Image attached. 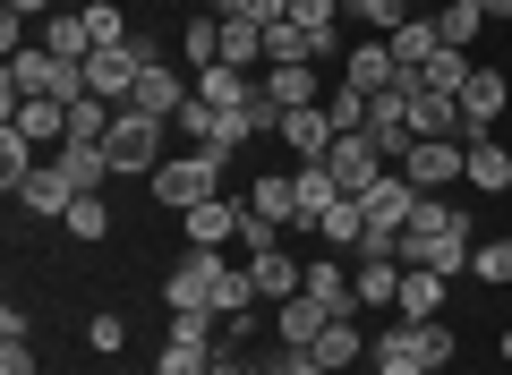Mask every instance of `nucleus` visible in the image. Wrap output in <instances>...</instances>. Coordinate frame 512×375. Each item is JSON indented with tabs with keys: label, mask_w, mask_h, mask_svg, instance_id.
<instances>
[{
	"label": "nucleus",
	"mask_w": 512,
	"mask_h": 375,
	"mask_svg": "<svg viewBox=\"0 0 512 375\" xmlns=\"http://www.w3.org/2000/svg\"><path fill=\"white\" fill-rule=\"evenodd\" d=\"M188 94H197V86H188V77L171 69V60H146V77H137V94H128L120 111H146V120H171V111H180Z\"/></svg>",
	"instance_id": "obj_8"
},
{
	"label": "nucleus",
	"mask_w": 512,
	"mask_h": 375,
	"mask_svg": "<svg viewBox=\"0 0 512 375\" xmlns=\"http://www.w3.org/2000/svg\"><path fill=\"white\" fill-rule=\"evenodd\" d=\"M0 375H35V350H26V333H0Z\"/></svg>",
	"instance_id": "obj_42"
},
{
	"label": "nucleus",
	"mask_w": 512,
	"mask_h": 375,
	"mask_svg": "<svg viewBox=\"0 0 512 375\" xmlns=\"http://www.w3.org/2000/svg\"><path fill=\"white\" fill-rule=\"evenodd\" d=\"M180 231H188V248H231L239 239V197H205L197 214H180Z\"/></svg>",
	"instance_id": "obj_15"
},
{
	"label": "nucleus",
	"mask_w": 512,
	"mask_h": 375,
	"mask_svg": "<svg viewBox=\"0 0 512 375\" xmlns=\"http://www.w3.org/2000/svg\"><path fill=\"white\" fill-rule=\"evenodd\" d=\"M248 214H265V222H282V231H299V188H291V171L248 179Z\"/></svg>",
	"instance_id": "obj_17"
},
{
	"label": "nucleus",
	"mask_w": 512,
	"mask_h": 375,
	"mask_svg": "<svg viewBox=\"0 0 512 375\" xmlns=\"http://www.w3.org/2000/svg\"><path fill=\"white\" fill-rule=\"evenodd\" d=\"M60 231H69V239H86V248H94V239H111V205H103V188H86V197H77L69 214H60Z\"/></svg>",
	"instance_id": "obj_28"
},
{
	"label": "nucleus",
	"mask_w": 512,
	"mask_h": 375,
	"mask_svg": "<svg viewBox=\"0 0 512 375\" xmlns=\"http://www.w3.org/2000/svg\"><path fill=\"white\" fill-rule=\"evenodd\" d=\"M470 273H478L487 290H512V239H478V248H470Z\"/></svg>",
	"instance_id": "obj_36"
},
{
	"label": "nucleus",
	"mask_w": 512,
	"mask_h": 375,
	"mask_svg": "<svg viewBox=\"0 0 512 375\" xmlns=\"http://www.w3.org/2000/svg\"><path fill=\"white\" fill-rule=\"evenodd\" d=\"M180 52H188V69H214V60H222V18H214V9L180 26Z\"/></svg>",
	"instance_id": "obj_31"
},
{
	"label": "nucleus",
	"mask_w": 512,
	"mask_h": 375,
	"mask_svg": "<svg viewBox=\"0 0 512 375\" xmlns=\"http://www.w3.org/2000/svg\"><path fill=\"white\" fill-rule=\"evenodd\" d=\"M26 171H35V137L18 120H0V188H18Z\"/></svg>",
	"instance_id": "obj_32"
},
{
	"label": "nucleus",
	"mask_w": 512,
	"mask_h": 375,
	"mask_svg": "<svg viewBox=\"0 0 512 375\" xmlns=\"http://www.w3.org/2000/svg\"><path fill=\"white\" fill-rule=\"evenodd\" d=\"M495 350H504V358H512V324H504V333H495Z\"/></svg>",
	"instance_id": "obj_48"
},
{
	"label": "nucleus",
	"mask_w": 512,
	"mask_h": 375,
	"mask_svg": "<svg viewBox=\"0 0 512 375\" xmlns=\"http://www.w3.org/2000/svg\"><path fill=\"white\" fill-rule=\"evenodd\" d=\"M256 86H265V103H274V111H308V103H325V86H316V60H282V69H265Z\"/></svg>",
	"instance_id": "obj_12"
},
{
	"label": "nucleus",
	"mask_w": 512,
	"mask_h": 375,
	"mask_svg": "<svg viewBox=\"0 0 512 375\" xmlns=\"http://www.w3.org/2000/svg\"><path fill=\"white\" fill-rule=\"evenodd\" d=\"M214 333H231L214 307H171V341H188V350H214Z\"/></svg>",
	"instance_id": "obj_33"
},
{
	"label": "nucleus",
	"mask_w": 512,
	"mask_h": 375,
	"mask_svg": "<svg viewBox=\"0 0 512 375\" xmlns=\"http://www.w3.org/2000/svg\"><path fill=\"white\" fill-rule=\"evenodd\" d=\"M197 94H205L214 111H248V103H256V77L231 69V60H214V69H197Z\"/></svg>",
	"instance_id": "obj_20"
},
{
	"label": "nucleus",
	"mask_w": 512,
	"mask_h": 375,
	"mask_svg": "<svg viewBox=\"0 0 512 375\" xmlns=\"http://www.w3.org/2000/svg\"><path fill=\"white\" fill-rule=\"evenodd\" d=\"M367 350H393V358H419V367H453V350H461V341H453V324H436V316H427V324H384V333L376 341H367Z\"/></svg>",
	"instance_id": "obj_5"
},
{
	"label": "nucleus",
	"mask_w": 512,
	"mask_h": 375,
	"mask_svg": "<svg viewBox=\"0 0 512 375\" xmlns=\"http://www.w3.org/2000/svg\"><path fill=\"white\" fill-rule=\"evenodd\" d=\"M299 290H308L316 307H333V316H359V282H350L333 256H308V273H299Z\"/></svg>",
	"instance_id": "obj_14"
},
{
	"label": "nucleus",
	"mask_w": 512,
	"mask_h": 375,
	"mask_svg": "<svg viewBox=\"0 0 512 375\" xmlns=\"http://www.w3.org/2000/svg\"><path fill=\"white\" fill-rule=\"evenodd\" d=\"M436 35L453 43V52H470V43L487 35V9H478V0H453V9H436Z\"/></svg>",
	"instance_id": "obj_29"
},
{
	"label": "nucleus",
	"mask_w": 512,
	"mask_h": 375,
	"mask_svg": "<svg viewBox=\"0 0 512 375\" xmlns=\"http://www.w3.org/2000/svg\"><path fill=\"white\" fill-rule=\"evenodd\" d=\"M367 367H376V375H436V367H419V358H393V350H367Z\"/></svg>",
	"instance_id": "obj_44"
},
{
	"label": "nucleus",
	"mask_w": 512,
	"mask_h": 375,
	"mask_svg": "<svg viewBox=\"0 0 512 375\" xmlns=\"http://www.w3.org/2000/svg\"><path fill=\"white\" fill-rule=\"evenodd\" d=\"M60 171H69L77 179V188H103V179H120V171H111V154H103V145H60Z\"/></svg>",
	"instance_id": "obj_30"
},
{
	"label": "nucleus",
	"mask_w": 512,
	"mask_h": 375,
	"mask_svg": "<svg viewBox=\"0 0 512 375\" xmlns=\"http://www.w3.org/2000/svg\"><path fill=\"white\" fill-rule=\"evenodd\" d=\"M265 375H325V358L316 350H282V358H265Z\"/></svg>",
	"instance_id": "obj_43"
},
{
	"label": "nucleus",
	"mask_w": 512,
	"mask_h": 375,
	"mask_svg": "<svg viewBox=\"0 0 512 375\" xmlns=\"http://www.w3.org/2000/svg\"><path fill=\"white\" fill-rule=\"evenodd\" d=\"M239 248H248V256H265V248H282V222H265V214H248V197H239Z\"/></svg>",
	"instance_id": "obj_40"
},
{
	"label": "nucleus",
	"mask_w": 512,
	"mask_h": 375,
	"mask_svg": "<svg viewBox=\"0 0 512 375\" xmlns=\"http://www.w3.org/2000/svg\"><path fill=\"white\" fill-rule=\"evenodd\" d=\"M222 60H231V69H256V60H265V26L222 18Z\"/></svg>",
	"instance_id": "obj_34"
},
{
	"label": "nucleus",
	"mask_w": 512,
	"mask_h": 375,
	"mask_svg": "<svg viewBox=\"0 0 512 375\" xmlns=\"http://www.w3.org/2000/svg\"><path fill=\"white\" fill-rule=\"evenodd\" d=\"M146 60H154V43H111V52H86V94H103V103H128L137 94V77H146Z\"/></svg>",
	"instance_id": "obj_4"
},
{
	"label": "nucleus",
	"mask_w": 512,
	"mask_h": 375,
	"mask_svg": "<svg viewBox=\"0 0 512 375\" xmlns=\"http://www.w3.org/2000/svg\"><path fill=\"white\" fill-rule=\"evenodd\" d=\"M325 171H333V188H342V197H367V188H376V179L393 171V162L376 154V137H333Z\"/></svg>",
	"instance_id": "obj_6"
},
{
	"label": "nucleus",
	"mask_w": 512,
	"mask_h": 375,
	"mask_svg": "<svg viewBox=\"0 0 512 375\" xmlns=\"http://www.w3.org/2000/svg\"><path fill=\"white\" fill-rule=\"evenodd\" d=\"M163 128L171 120H146V111H120V128H111V137H103V154H111V171H120V179H154V171H163Z\"/></svg>",
	"instance_id": "obj_3"
},
{
	"label": "nucleus",
	"mask_w": 512,
	"mask_h": 375,
	"mask_svg": "<svg viewBox=\"0 0 512 375\" xmlns=\"http://www.w3.org/2000/svg\"><path fill=\"white\" fill-rule=\"evenodd\" d=\"M154 375H214V350H188V341H163Z\"/></svg>",
	"instance_id": "obj_39"
},
{
	"label": "nucleus",
	"mask_w": 512,
	"mask_h": 375,
	"mask_svg": "<svg viewBox=\"0 0 512 375\" xmlns=\"http://www.w3.org/2000/svg\"><path fill=\"white\" fill-rule=\"evenodd\" d=\"M43 52H60V60H86V52H94V35H86V9H52V18H43Z\"/></svg>",
	"instance_id": "obj_24"
},
{
	"label": "nucleus",
	"mask_w": 512,
	"mask_h": 375,
	"mask_svg": "<svg viewBox=\"0 0 512 375\" xmlns=\"http://www.w3.org/2000/svg\"><path fill=\"white\" fill-rule=\"evenodd\" d=\"M393 171H402L410 188H427V197H444V188H470V145H453V137H410V154L393 162Z\"/></svg>",
	"instance_id": "obj_2"
},
{
	"label": "nucleus",
	"mask_w": 512,
	"mask_h": 375,
	"mask_svg": "<svg viewBox=\"0 0 512 375\" xmlns=\"http://www.w3.org/2000/svg\"><path fill=\"white\" fill-rule=\"evenodd\" d=\"M504 103H512V77L504 69H470V86H461V120H470V137H495Z\"/></svg>",
	"instance_id": "obj_9"
},
{
	"label": "nucleus",
	"mask_w": 512,
	"mask_h": 375,
	"mask_svg": "<svg viewBox=\"0 0 512 375\" xmlns=\"http://www.w3.org/2000/svg\"><path fill=\"white\" fill-rule=\"evenodd\" d=\"M478 9H487V18H495V26H512V0H478Z\"/></svg>",
	"instance_id": "obj_47"
},
{
	"label": "nucleus",
	"mask_w": 512,
	"mask_h": 375,
	"mask_svg": "<svg viewBox=\"0 0 512 375\" xmlns=\"http://www.w3.org/2000/svg\"><path fill=\"white\" fill-rule=\"evenodd\" d=\"M282 350H316V333H325V324H333V307H316L308 299V290H299V299H282Z\"/></svg>",
	"instance_id": "obj_21"
},
{
	"label": "nucleus",
	"mask_w": 512,
	"mask_h": 375,
	"mask_svg": "<svg viewBox=\"0 0 512 375\" xmlns=\"http://www.w3.org/2000/svg\"><path fill=\"white\" fill-rule=\"evenodd\" d=\"M350 282H359V307H393L402 299V256H359Z\"/></svg>",
	"instance_id": "obj_22"
},
{
	"label": "nucleus",
	"mask_w": 512,
	"mask_h": 375,
	"mask_svg": "<svg viewBox=\"0 0 512 375\" xmlns=\"http://www.w3.org/2000/svg\"><path fill=\"white\" fill-rule=\"evenodd\" d=\"M274 137L291 145V162H325L342 128H333V111H325V103H308V111H282V128H274Z\"/></svg>",
	"instance_id": "obj_10"
},
{
	"label": "nucleus",
	"mask_w": 512,
	"mask_h": 375,
	"mask_svg": "<svg viewBox=\"0 0 512 375\" xmlns=\"http://www.w3.org/2000/svg\"><path fill=\"white\" fill-rule=\"evenodd\" d=\"M316 239H325V248H359V239H367V214H359V197H342V205H333V214L316 222Z\"/></svg>",
	"instance_id": "obj_35"
},
{
	"label": "nucleus",
	"mask_w": 512,
	"mask_h": 375,
	"mask_svg": "<svg viewBox=\"0 0 512 375\" xmlns=\"http://www.w3.org/2000/svg\"><path fill=\"white\" fill-rule=\"evenodd\" d=\"M86 35H94V52L128 43V18H120V0H86Z\"/></svg>",
	"instance_id": "obj_37"
},
{
	"label": "nucleus",
	"mask_w": 512,
	"mask_h": 375,
	"mask_svg": "<svg viewBox=\"0 0 512 375\" xmlns=\"http://www.w3.org/2000/svg\"><path fill=\"white\" fill-rule=\"evenodd\" d=\"M419 197H427V188H410L402 171H384L376 188H367V197H359V214H367V231H402V222L419 214Z\"/></svg>",
	"instance_id": "obj_11"
},
{
	"label": "nucleus",
	"mask_w": 512,
	"mask_h": 375,
	"mask_svg": "<svg viewBox=\"0 0 512 375\" xmlns=\"http://www.w3.org/2000/svg\"><path fill=\"white\" fill-rule=\"evenodd\" d=\"M231 9H239V0H214V18H231Z\"/></svg>",
	"instance_id": "obj_49"
},
{
	"label": "nucleus",
	"mask_w": 512,
	"mask_h": 375,
	"mask_svg": "<svg viewBox=\"0 0 512 375\" xmlns=\"http://www.w3.org/2000/svg\"><path fill=\"white\" fill-rule=\"evenodd\" d=\"M393 77H402V60H393V43H384V35H376V43H359V52H342V86H359L367 103H376Z\"/></svg>",
	"instance_id": "obj_13"
},
{
	"label": "nucleus",
	"mask_w": 512,
	"mask_h": 375,
	"mask_svg": "<svg viewBox=\"0 0 512 375\" xmlns=\"http://www.w3.org/2000/svg\"><path fill=\"white\" fill-rule=\"evenodd\" d=\"M291 188H299V231H316V222L342 205V188H333L325 162H291Z\"/></svg>",
	"instance_id": "obj_16"
},
{
	"label": "nucleus",
	"mask_w": 512,
	"mask_h": 375,
	"mask_svg": "<svg viewBox=\"0 0 512 375\" xmlns=\"http://www.w3.org/2000/svg\"><path fill=\"white\" fill-rule=\"evenodd\" d=\"M470 188H495V197L512 188V154L495 137H470Z\"/></svg>",
	"instance_id": "obj_27"
},
{
	"label": "nucleus",
	"mask_w": 512,
	"mask_h": 375,
	"mask_svg": "<svg viewBox=\"0 0 512 375\" xmlns=\"http://www.w3.org/2000/svg\"><path fill=\"white\" fill-rule=\"evenodd\" d=\"M9 18H52V0H9Z\"/></svg>",
	"instance_id": "obj_45"
},
{
	"label": "nucleus",
	"mask_w": 512,
	"mask_h": 375,
	"mask_svg": "<svg viewBox=\"0 0 512 375\" xmlns=\"http://www.w3.org/2000/svg\"><path fill=\"white\" fill-rule=\"evenodd\" d=\"M77 197H86V188H77V179L60 171V162H35V171L18 179V205H26V214H43V222H60Z\"/></svg>",
	"instance_id": "obj_7"
},
{
	"label": "nucleus",
	"mask_w": 512,
	"mask_h": 375,
	"mask_svg": "<svg viewBox=\"0 0 512 375\" xmlns=\"http://www.w3.org/2000/svg\"><path fill=\"white\" fill-rule=\"evenodd\" d=\"M248 273H256V299H299V273H308V256H282V248H265V256H248Z\"/></svg>",
	"instance_id": "obj_18"
},
{
	"label": "nucleus",
	"mask_w": 512,
	"mask_h": 375,
	"mask_svg": "<svg viewBox=\"0 0 512 375\" xmlns=\"http://www.w3.org/2000/svg\"><path fill=\"white\" fill-rule=\"evenodd\" d=\"M146 188H154V205H171V214H197L205 197H222V154H197V145H188V154H171Z\"/></svg>",
	"instance_id": "obj_1"
},
{
	"label": "nucleus",
	"mask_w": 512,
	"mask_h": 375,
	"mask_svg": "<svg viewBox=\"0 0 512 375\" xmlns=\"http://www.w3.org/2000/svg\"><path fill=\"white\" fill-rule=\"evenodd\" d=\"M427 9H453V0H427Z\"/></svg>",
	"instance_id": "obj_50"
},
{
	"label": "nucleus",
	"mask_w": 512,
	"mask_h": 375,
	"mask_svg": "<svg viewBox=\"0 0 512 375\" xmlns=\"http://www.w3.org/2000/svg\"><path fill=\"white\" fill-rule=\"evenodd\" d=\"M9 120H18L35 145H69V103H52V94H26V103H9Z\"/></svg>",
	"instance_id": "obj_19"
},
{
	"label": "nucleus",
	"mask_w": 512,
	"mask_h": 375,
	"mask_svg": "<svg viewBox=\"0 0 512 375\" xmlns=\"http://www.w3.org/2000/svg\"><path fill=\"white\" fill-rule=\"evenodd\" d=\"M393 307H402L410 324H427V316L444 307V273H427V265H402V299H393Z\"/></svg>",
	"instance_id": "obj_23"
},
{
	"label": "nucleus",
	"mask_w": 512,
	"mask_h": 375,
	"mask_svg": "<svg viewBox=\"0 0 512 375\" xmlns=\"http://www.w3.org/2000/svg\"><path fill=\"white\" fill-rule=\"evenodd\" d=\"M214 375H256V367H248V358H222V350H214Z\"/></svg>",
	"instance_id": "obj_46"
},
{
	"label": "nucleus",
	"mask_w": 512,
	"mask_h": 375,
	"mask_svg": "<svg viewBox=\"0 0 512 375\" xmlns=\"http://www.w3.org/2000/svg\"><path fill=\"white\" fill-rule=\"evenodd\" d=\"M86 341H94L103 358H120V350H128V324H120V316H94V324H86Z\"/></svg>",
	"instance_id": "obj_41"
},
{
	"label": "nucleus",
	"mask_w": 512,
	"mask_h": 375,
	"mask_svg": "<svg viewBox=\"0 0 512 375\" xmlns=\"http://www.w3.org/2000/svg\"><path fill=\"white\" fill-rule=\"evenodd\" d=\"M325 111H333V128H342V137H367V94H359V86H333Z\"/></svg>",
	"instance_id": "obj_38"
},
{
	"label": "nucleus",
	"mask_w": 512,
	"mask_h": 375,
	"mask_svg": "<svg viewBox=\"0 0 512 375\" xmlns=\"http://www.w3.org/2000/svg\"><path fill=\"white\" fill-rule=\"evenodd\" d=\"M359 350H367V341H359V316H333L325 333H316V358H325V375L359 367Z\"/></svg>",
	"instance_id": "obj_26"
},
{
	"label": "nucleus",
	"mask_w": 512,
	"mask_h": 375,
	"mask_svg": "<svg viewBox=\"0 0 512 375\" xmlns=\"http://www.w3.org/2000/svg\"><path fill=\"white\" fill-rule=\"evenodd\" d=\"M393 60H402V69H427V52H444V35H436V9H427V18H410V26H393Z\"/></svg>",
	"instance_id": "obj_25"
}]
</instances>
